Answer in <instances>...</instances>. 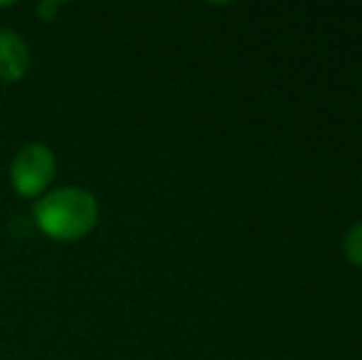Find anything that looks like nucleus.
Segmentation results:
<instances>
[{"label": "nucleus", "instance_id": "3", "mask_svg": "<svg viewBox=\"0 0 362 360\" xmlns=\"http://www.w3.org/2000/svg\"><path fill=\"white\" fill-rule=\"evenodd\" d=\"M30 47L15 30H0V82L13 84L28 74Z\"/></svg>", "mask_w": 362, "mask_h": 360}, {"label": "nucleus", "instance_id": "1", "mask_svg": "<svg viewBox=\"0 0 362 360\" xmlns=\"http://www.w3.org/2000/svg\"><path fill=\"white\" fill-rule=\"evenodd\" d=\"M99 222V202L84 187H57L35 202V225L54 242H76Z\"/></svg>", "mask_w": 362, "mask_h": 360}, {"label": "nucleus", "instance_id": "4", "mask_svg": "<svg viewBox=\"0 0 362 360\" xmlns=\"http://www.w3.org/2000/svg\"><path fill=\"white\" fill-rule=\"evenodd\" d=\"M343 252L348 257V262H353L355 267H362V222L348 230V235L343 240Z\"/></svg>", "mask_w": 362, "mask_h": 360}, {"label": "nucleus", "instance_id": "2", "mask_svg": "<svg viewBox=\"0 0 362 360\" xmlns=\"http://www.w3.org/2000/svg\"><path fill=\"white\" fill-rule=\"evenodd\" d=\"M57 173V158L42 144H28L10 166V182L20 197H37L49 187Z\"/></svg>", "mask_w": 362, "mask_h": 360}, {"label": "nucleus", "instance_id": "5", "mask_svg": "<svg viewBox=\"0 0 362 360\" xmlns=\"http://www.w3.org/2000/svg\"><path fill=\"white\" fill-rule=\"evenodd\" d=\"M59 5L57 3H40L37 5V15L42 20H52V15H54V10H57Z\"/></svg>", "mask_w": 362, "mask_h": 360}]
</instances>
